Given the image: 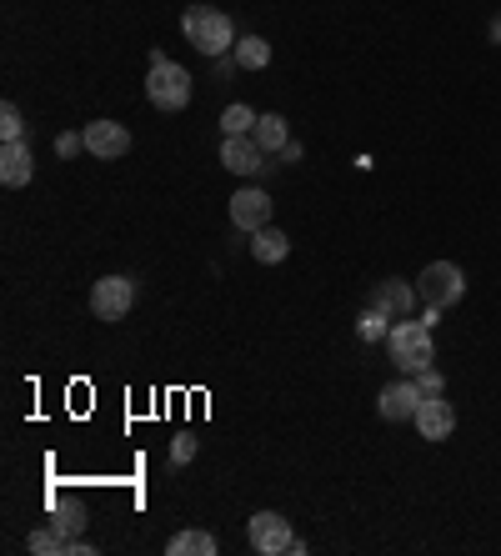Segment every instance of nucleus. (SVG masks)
Listing matches in <instances>:
<instances>
[{
  "mask_svg": "<svg viewBox=\"0 0 501 556\" xmlns=\"http://www.w3.org/2000/svg\"><path fill=\"white\" fill-rule=\"evenodd\" d=\"M146 101L166 116L191 106V71H181L166 51H151V71H146Z\"/></svg>",
  "mask_w": 501,
  "mask_h": 556,
  "instance_id": "obj_1",
  "label": "nucleus"
},
{
  "mask_svg": "<svg viewBox=\"0 0 501 556\" xmlns=\"http://www.w3.org/2000/svg\"><path fill=\"white\" fill-rule=\"evenodd\" d=\"M181 31H186V41L201 51V56H226V51H236V31H231V16L226 11H216V6H191L186 16H181Z\"/></svg>",
  "mask_w": 501,
  "mask_h": 556,
  "instance_id": "obj_2",
  "label": "nucleus"
},
{
  "mask_svg": "<svg viewBox=\"0 0 501 556\" xmlns=\"http://www.w3.org/2000/svg\"><path fill=\"white\" fill-rule=\"evenodd\" d=\"M391 361L406 371V376H421L431 361H436V341H431V321H396L391 326Z\"/></svg>",
  "mask_w": 501,
  "mask_h": 556,
  "instance_id": "obj_3",
  "label": "nucleus"
},
{
  "mask_svg": "<svg viewBox=\"0 0 501 556\" xmlns=\"http://www.w3.org/2000/svg\"><path fill=\"white\" fill-rule=\"evenodd\" d=\"M416 296H421L426 306H436V311L456 306V301L466 296V276H461V266H456V261H431V266L416 276Z\"/></svg>",
  "mask_w": 501,
  "mask_h": 556,
  "instance_id": "obj_4",
  "label": "nucleus"
},
{
  "mask_svg": "<svg viewBox=\"0 0 501 556\" xmlns=\"http://www.w3.org/2000/svg\"><path fill=\"white\" fill-rule=\"evenodd\" d=\"M136 306V281L131 276H101L91 286V316L96 321H126Z\"/></svg>",
  "mask_w": 501,
  "mask_h": 556,
  "instance_id": "obj_5",
  "label": "nucleus"
},
{
  "mask_svg": "<svg viewBox=\"0 0 501 556\" xmlns=\"http://www.w3.org/2000/svg\"><path fill=\"white\" fill-rule=\"evenodd\" d=\"M246 541H251V551H261V556H281V551L291 546V521H286L281 511H256V516L246 521Z\"/></svg>",
  "mask_w": 501,
  "mask_h": 556,
  "instance_id": "obj_6",
  "label": "nucleus"
},
{
  "mask_svg": "<svg viewBox=\"0 0 501 556\" xmlns=\"http://www.w3.org/2000/svg\"><path fill=\"white\" fill-rule=\"evenodd\" d=\"M81 136H86V151H91L96 161H121V156L131 151V131H126L121 121H91Z\"/></svg>",
  "mask_w": 501,
  "mask_h": 556,
  "instance_id": "obj_7",
  "label": "nucleus"
},
{
  "mask_svg": "<svg viewBox=\"0 0 501 556\" xmlns=\"http://www.w3.org/2000/svg\"><path fill=\"white\" fill-rule=\"evenodd\" d=\"M231 226H236V231H261V226H271V196H266L261 186H241V191L231 196Z\"/></svg>",
  "mask_w": 501,
  "mask_h": 556,
  "instance_id": "obj_8",
  "label": "nucleus"
},
{
  "mask_svg": "<svg viewBox=\"0 0 501 556\" xmlns=\"http://www.w3.org/2000/svg\"><path fill=\"white\" fill-rule=\"evenodd\" d=\"M421 401H426V391H421V381H396V386H386L381 396H376V411L386 416V421H416V411H421Z\"/></svg>",
  "mask_w": 501,
  "mask_h": 556,
  "instance_id": "obj_9",
  "label": "nucleus"
},
{
  "mask_svg": "<svg viewBox=\"0 0 501 556\" xmlns=\"http://www.w3.org/2000/svg\"><path fill=\"white\" fill-rule=\"evenodd\" d=\"M221 166H226L231 176H256V171L266 166V151L256 146V136H226V146H221Z\"/></svg>",
  "mask_w": 501,
  "mask_h": 556,
  "instance_id": "obj_10",
  "label": "nucleus"
},
{
  "mask_svg": "<svg viewBox=\"0 0 501 556\" xmlns=\"http://www.w3.org/2000/svg\"><path fill=\"white\" fill-rule=\"evenodd\" d=\"M31 176H36V161H31L26 141H6V146H0V186L21 191V186H31Z\"/></svg>",
  "mask_w": 501,
  "mask_h": 556,
  "instance_id": "obj_11",
  "label": "nucleus"
},
{
  "mask_svg": "<svg viewBox=\"0 0 501 556\" xmlns=\"http://www.w3.org/2000/svg\"><path fill=\"white\" fill-rule=\"evenodd\" d=\"M416 431H421V441H446V436L456 431V411H451V401L426 396L421 411H416Z\"/></svg>",
  "mask_w": 501,
  "mask_h": 556,
  "instance_id": "obj_12",
  "label": "nucleus"
},
{
  "mask_svg": "<svg viewBox=\"0 0 501 556\" xmlns=\"http://www.w3.org/2000/svg\"><path fill=\"white\" fill-rule=\"evenodd\" d=\"M411 301H416V286H406V281H381V286L371 291V306L386 311L391 321H406V316H411Z\"/></svg>",
  "mask_w": 501,
  "mask_h": 556,
  "instance_id": "obj_13",
  "label": "nucleus"
},
{
  "mask_svg": "<svg viewBox=\"0 0 501 556\" xmlns=\"http://www.w3.org/2000/svg\"><path fill=\"white\" fill-rule=\"evenodd\" d=\"M251 256H256L261 266H281V261L291 256V241H286L276 226H261V231H251Z\"/></svg>",
  "mask_w": 501,
  "mask_h": 556,
  "instance_id": "obj_14",
  "label": "nucleus"
},
{
  "mask_svg": "<svg viewBox=\"0 0 501 556\" xmlns=\"http://www.w3.org/2000/svg\"><path fill=\"white\" fill-rule=\"evenodd\" d=\"M251 136H256V146H261L266 156H281V151H286V141H291V131H286V116H276V111H271V116H261Z\"/></svg>",
  "mask_w": 501,
  "mask_h": 556,
  "instance_id": "obj_15",
  "label": "nucleus"
},
{
  "mask_svg": "<svg viewBox=\"0 0 501 556\" xmlns=\"http://www.w3.org/2000/svg\"><path fill=\"white\" fill-rule=\"evenodd\" d=\"M166 551H171V556H216L221 546H216L211 531H181V536L166 541Z\"/></svg>",
  "mask_w": 501,
  "mask_h": 556,
  "instance_id": "obj_16",
  "label": "nucleus"
},
{
  "mask_svg": "<svg viewBox=\"0 0 501 556\" xmlns=\"http://www.w3.org/2000/svg\"><path fill=\"white\" fill-rule=\"evenodd\" d=\"M236 66H241V71H266V66H271V46H266L261 36H241V41H236Z\"/></svg>",
  "mask_w": 501,
  "mask_h": 556,
  "instance_id": "obj_17",
  "label": "nucleus"
},
{
  "mask_svg": "<svg viewBox=\"0 0 501 556\" xmlns=\"http://www.w3.org/2000/svg\"><path fill=\"white\" fill-rule=\"evenodd\" d=\"M356 336H361L366 346L386 341V336H391V316H386V311H376V306H366V311H361V321H356Z\"/></svg>",
  "mask_w": 501,
  "mask_h": 556,
  "instance_id": "obj_18",
  "label": "nucleus"
},
{
  "mask_svg": "<svg viewBox=\"0 0 501 556\" xmlns=\"http://www.w3.org/2000/svg\"><path fill=\"white\" fill-rule=\"evenodd\" d=\"M256 121H261V116H256L251 106H241V101H236V106H226L221 131H226V136H251V131H256Z\"/></svg>",
  "mask_w": 501,
  "mask_h": 556,
  "instance_id": "obj_19",
  "label": "nucleus"
},
{
  "mask_svg": "<svg viewBox=\"0 0 501 556\" xmlns=\"http://www.w3.org/2000/svg\"><path fill=\"white\" fill-rule=\"evenodd\" d=\"M0 141H26V116L6 101L0 106Z\"/></svg>",
  "mask_w": 501,
  "mask_h": 556,
  "instance_id": "obj_20",
  "label": "nucleus"
},
{
  "mask_svg": "<svg viewBox=\"0 0 501 556\" xmlns=\"http://www.w3.org/2000/svg\"><path fill=\"white\" fill-rule=\"evenodd\" d=\"M51 526H56V531H66V536H76V531L86 526V511H81V506H61Z\"/></svg>",
  "mask_w": 501,
  "mask_h": 556,
  "instance_id": "obj_21",
  "label": "nucleus"
},
{
  "mask_svg": "<svg viewBox=\"0 0 501 556\" xmlns=\"http://www.w3.org/2000/svg\"><path fill=\"white\" fill-rule=\"evenodd\" d=\"M56 151H61V156H76V151H86V136L66 131V136H56Z\"/></svg>",
  "mask_w": 501,
  "mask_h": 556,
  "instance_id": "obj_22",
  "label": "nucleus"
},
{
  "mask_svg": "<svg viewBox=\"0 0 501 556\" xmlns=\"http://www.w3.org/2000/svg\"><path fill=\"white\" fill-rule=\"evenodd\" d=\"M196 456V436H176V446H171V461L181 466V461H191Z\"/></svg>",
  "mask_w": 501,
  "mask_h": 556,
  "instance_id": "obj_23",
  "label": "nucleus"
},
{
  "mask_svg": "<svg viewBox=\"0 0 501 556\" xmlns=\"http://www.w3.org/2000/svg\"><path fill=\"white\" fill-rule=\"evenodd\" d=\"M416 381H421V391H426V396H441V386H446V381H441V376H436L431 366H426V371H421Z\"/></svg>",
  "mask_w": 501,
  "mask_h": 556,
  "instance_id": "obj_24",
  "label": "nucleus"
},
{
  "mask_svg": "<svg viewBox=\"0 0 501 556\" xmlns=\"http://www.w3.org/2000/svg\"><path fill=\"white\" fill-rule=\"evenodd\" d=\"M491 36H496V41H501V16H496V21H491Z\"/></svg>",
  "mask_w": 501,
  "mask_h": 556,
  "instance_id": "obj_25",
  "label": "nucleus"
}]
</instances>
